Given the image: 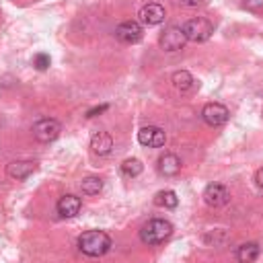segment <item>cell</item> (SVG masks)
<instances>
[{
  "label": "cell",
  "instance_id": "cell-1",
  "mask_svg": "<svg viewBox=\"0 0 263 263\" xmlns=\"http://www.w3.org/2000/svg\"><path fill=\"white\" fill-rule=\"evenodd\" d=\"M78 249L86 257H103L111 249V236L105 230H86L78 236Z\"/></svg>",
  "mask_w": 263,
  "mask_h": 263
},
{
  "label": "cell",
  "instance_id": "cell-2",
  "mask_svg": "<svg viewBox=\"0 0 263 263\" xmlns=\"http://www.w3.org/2000/svg\"><path fill=\"white\" fill-rule=\"evenodd\" d=\"M173 234V224L164 218H152L148 220L142 230H140V240L148 247H154V245H160L164 240H168Z\"/></svg>",
  "mask_w": 263,
  "mask_h": 263
},
{
  "label": "cell",
  "instance_id": "cell-3",
  "mask_svg": "<svg viewBox=\"0 0 263 263\" xmlns=\"http://www.w3.org/2000/svg\"><path fill=\"white\" fill-rule=\"evenodd\" d=\"M183 33L187 37V41H193V43H203L212 37L214 33V25L203 18V16H195V18H189L185 25H183Z\"/></svg>",
  "mask_w": 263,
  "mask_h": 263
},
{
  "label": "cell",
  "instance_id": "cell-4",
  "mask_svg": "<svg viewBox=\"0 0 263 263\" xmlns=\"http://www.w3.org/2000/svg\"><path fill=\"white\" fill-rule=\"evenodd\" d=\"M31 132H33V138H35L37 142L49 144V142H53V140L62 134V123H60L58 119H53V117H43V119H39V121L31 127Z\"/></svg>",
  "mask_w": 263,
  "mask_h": 263
},
{
  "label": "cell",
  "instance_id": "cell-5",
  "mask_svg": "<svg viewBox=\"0 0 263 263\" xmlns=\"http://www.w3.org/2000/svg\"><path fill=\"white\" fill-rule=\"evenodd\" d=\"M185 43H187V37L183 33V27H177V25L164 29L158 37V45L162 47V51H168V53H175V51L183 49Z\"/></svg>",
  "mask_w": 263,
  "mask_h": 263
},
{
  "label": "cell",
  "instance_id": "cell-6",
  "mask_svg": "<svg viewBox=\"0 0 263 263\" xmlns=\"http://www.w3.org/2000/svg\"><path fill=\"white\" fill-rule=\"evenodd\" d=\"M230 117V111L226 105L222 103H205L203 109H201V119L210 125V127H220L228 121Z\"/></svg>",
  "mask_w": 263,
  "mask_h": 263
},
{
  "label": "cell",
  "instance_id": "cell-7",
  "mask_svg": "<svg viewBox=\"0 0 263 263\" xmlns=\"http://www.w3.org/2000/svg\"><path fill=\"white\" fill-rule=\"evenodd\" d=\"M115 37H117V41H121L125 45H134L144 37V31L138 21H123L115 27Z\"/></svg>",
  "mask_w": 263,
  "mask_h": 263
},
{
  "label": "cell",
  "instance_id": "cell-8",
  "mask_svg": "<svg viewBox=\"0 0 263 263\" xmlns=\"http://www.w3.org/2000/svg\"><path fill=\"white\" fill-rule=\"evenodd\" d=\"M164 16H166L164 6L158 4V2H148V4H144V6L140 8V12H138L140 23L146 25V27H156V25H160V23L164 21Z\"/></svg>",
  "mask_w": 263,
  "mask_h": 263
},
{
  "label": "cell",
  "instance_id": "cell-9",
  "mask_svg": "<svg viewBox=\"0 0 263 263\" xmlns=\"http://www.w3.org/2000/svg\"><path fill=\"white\" fill-rule=\"evenodd\" d=\"M138 142L146 148H160L166 142V134L158 125H146L138 132Z\"/></svg>",
  "mask_w": 263,
  "mask_h": 263
},
{
  "label": "cell",
  "instance_id": "cell-10",
  "mask_svg": "<svg viewBox=\"0 0 263 263\" xmlns=\"http://www.w3.org/2000/svg\"><path fill=\"white\" fill-rule=\"evenodd\" d=\"M228 199H230V193L222 183H210L203 189V201L210 208H222L228 203Z\"/></svg>",
  "mask_w": 263,
  "mask_h": 263
},
{
  "label": "cell",
  "instance_id": "cell-11",
  "mask_svg": "<svg viewBox=\"0 0 263 263\" xmlns=\"http://www.w3.org/2000/svg\"><path fill=\"white\" fill-rule=\"evenodd\" d=\"M80 208H82V199L78 195H74V193L62 195L58 199V203H55V210H58V214L62 218H74V216H78Z\"/></svg>",
  "mask_w": 263,
  "mask_h": 263
},
{
  "label": "cell",
  "instance_id": "cell-12",
  "mask_svg": "<svg viewBox=\"0 0 263 263\" xmlns=\"http://www.w3.org/2000/svg\"><path fill=\"white\" fill-rule=\"evenodd\" d=\"M37 171V162L35 160H12L6 164V175L14 181H23L29 175H33Z\"/></svg>",
  "mask_w": 263,
  "mask_h": 263
},
{
  "label": "cell",
  "instance_id": "cell-13",
  "mask_svg": "<svg viewBox=\"0 0 263 263\" xmlns=\"http://www.w3.org/2000/svg\"><path fill=\"white\" fill-rule=\"evenodd\" d=\"M158 173L162 177H175L181 173V158L173 152H164L160 158H158V164H156Z\"/></svg>",
  "mask_w": 263,
  "mask_h": 263
},
{
  "label": "cell",
  "instance_id": "cell-14",
  "mask_svg": "<svg viewBox=\"0 0 263 263\" xmlns=\"http://www.w3.org/2000/svg\"><path fill=\"white\" fill-rule=\"evenodd\" d=\"M90 150L97 156H107L113 150V138L109 132H97L90 138Z\"/></svg>",
  "mask_w": 263,
  "mask_h": 263
},
{
  "label": "cell",
  "instance_id": "cell-15",
  "mask_svg": "<svg viewBox=\"0 0 263 263\" xmlns=\"http://www.w3.org/2000/svg\"><path fill=\"white\" fill-rule=\"evenodd\" d=\"M171 82H173V86H175L179 92H189V90L195 86V78H193L187 70L175 72V74L171 76Z\"/></svg>",
  "mask_w": 263,
  "mask_h": 263
},
{
  "label": "cell",
  "instance_id": "cell-16",
  "mask_svg": "<svg viewBox=\"0 0 263 263\" xmlns=\"http://www.w3.org/2000/svg\"><path fill=\"white\" fill-rule=\"evenodd\" d=\"M259 245L257 242H242L238 249H236V261L238 263H253L257 257H259Z\"/></svg>",
  "mask_w": 263,
  "mask_h": 263
},
{
  "label": "cell",
  "instance_id": "cell-17",
  "mask_svg": "<svg viewBox=\"0 0 263 263\" xmlns=\"http://www.w3.org/2000/svg\"><path fill=\"white\" fill-rule=\"evenodd\" d=\"M154 203H156L158 208H166V210H173V208H177V203H179V197H177V193H175V191H171V189H164V191H158V193L154 195Z\"/></svg>",
  "mask_w": 263,
  "mask_h": 263
},
{
  "label": "cell",
  "instance_id": "cell-18",
  "mask_svg": "<svg viewBox=\"0 0 263 263\" xmlns=\"http://www.w3.org/2000/svg\"><path fill=\"white\" fill-rule=\"evenodd\" d=\"M142 171H144V164H142V160H138V158H125V160L121 162V175H123V177L134 179V177L142 175Z\"/></svg>",
  "mask_w": 263,
  "mask_h": 263
},
{
  "label": "cell",
  "instance_id": "cell-19",
  "mask_svg": "<svg viewBox=\"0 0 263 263\" xmlns=\"http://www.w3.org/2000/svg\"><path fill=\"white\" fill-rule=\"evenodd\" d=\"M101 189H103V181L99 177H86L80 183V191L84 195H97V193H101Z\"/></svg>",
  "mask_w": 263,
  "mask_h": 263
},
{
  "label": "cell",
  "instance_id": "cell-20",
  "mask_svg": "<svg viewBox=\"0 0 263 263\" xmlns=\"http://www.w3.org/2000/svg\"><path fill=\"white\" fill-rule=\"evenodd\" d=\"M49 64H51V58L47 55V53H37L35 58H33V66L37 68V70H47L49 68Z\"/></svg>",
  "mask_w": 263,
  "mask_h": 263
},
{
  "label": "cell",
  "instance_id": "cell-21",
  "mask_svg": "<svg viewBox=\"0 0 263 263\" xmlns=\"http://www.w3.org/2000/svg\"><path fill=\"white\" fill-rule=\"evenodd\" d=\"M242 8H247L251 12H259V10H263V0H242Z\"/></svg>",
  "mask_w": 263,
  "mask_h": 263
},
{
  "label": "cell",
  "instance_id": "cell-22",
  "mask_svg": "<svg viewBox=\"0 0 263 263\" xmlns=\"http://www.w3.org/2000/svg\"><path fill=\"white\" fill-rule=\"evenodd\" d=\"M107 109H109V105H97V107H92V109H88V111H86V117H97V115L105 113Z\"/></svg>",
  "mask_w": 263,
  "mask_h": 263
},
{
  "label": "cell",
  "instance_id": "cell-23",
  "mask_svg": "<svg viewBox=\"0 0 263 263\" xmlns=\"http://www.w3.org/2000/svg\"><path fill=\"white\" fill-rule=\"evenodd\" d=\"M255 183H257V187L263 189V166L257 168V173H255Z\"/></svg>",
  "mask_w": 263,
  "mask_h": 263
},
{
  "label": "cell",
  "instance_id": "cell-24",
  "mask_svg": "<svg viewBox=\"0 0 263 263\" xmlns=\"http://www.w3.org/2000/svg\"><path fill=\"white\" fill-rule=\"evenodd\" d=\"M208 0H183V4H187V6H203Z\"/></svg>",
  "mask_w": 263,
  "mask_h": 263
}]
</instances>
